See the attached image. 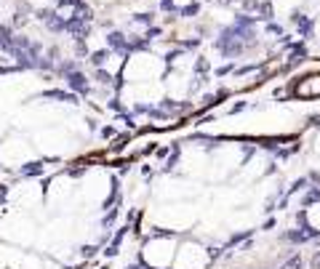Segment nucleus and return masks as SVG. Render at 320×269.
<instances>
[{
	"label": "nucleus",
	"instance_id": "5",
	"mask_svg": "<svg viewBox=\"0 0 320 269\" xmlns=\"http://www.w3.org/2000/svg\"><path fill=\"white\" fill-rule=\"evenodd\" d=\"M128 269H147V267H142V264H134V267H128Z\"/></svg>",
	"mask_w": 320,
	"mask_h": 269
},
{
	"label": "nucleus",
	"instance_id": "4",
	"mask_svg": "<svg viewBox=\"0 0 320 269\" xmlns=\"http://www.w3.org/2000/svg\"><path fill=\"white\" fill-rule=\"evenodd\" d=\"M310 267H312V269H320V253H315V256H312Z\"/></svg>",
	"mask_w": 320,
	"mask_h": 269
},
{
	"label": "nucleus",
	"instance_id": "2",
	"mask_svg": "<svg viewBox=\"0 0 320 269\" xmlns=\"http://www.w3.org/2000/svg\"><path fill=\"white\" fill-rule=\"evenodd\" d=\"M107 43H110L112 48H128V40H126V35H120V32H112L110 37H107Z\"/></svg>",
	"mask_w": 320,
	"mask_h": 269
},
{
	"label": "nucleus",
	"instance_id": "3",
	"mask_svg": "<svg viewBox=\"0 0 320 269\" xmlns=\"http://www.w3.org/2000/svg\"><path fill=\"white\" fill-rule=\"evenodd\" d=\"M280 269H302V256H299V253H296V256H291Z\"/></svg>",
	"mask_w": 320,
	"mask_h": 269
},
{
	"label": "nucleus",
	"instance_id": "1",
	"mask_svg": "<svg viewBox=\"0 0 320 269\" xmlns=\"http://www.w3.org/2000/svg\"><path fill=\"white\" fill-rule=\"evenodd\" d=\"M67 86L75 91V94H88V80H85V75L83 72H75V70H69L67 72Z\"/></svg>",
	"mask_w": 320,
	"mask_h": 269
}]
</instances>
